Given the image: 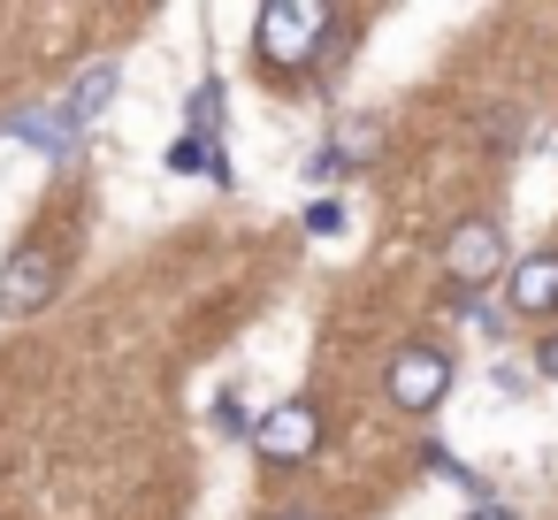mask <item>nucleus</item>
<instances>
[{
    "mask_svg": "<svg viewBox=\"0 0 558 520\" xmlns=\"http://www.w3.org/2000/svg\"><path fill=\"white\" fill-rule=\"evenodd\" d=\"M329 32H337V9H329V0H268L253 47H260L268 70H306Z\"/></svg>",
    "mask_w": 558,
    "mask_h": 520,
    "instance_id": "nucleus-1",
    "label": "nucleus"
},
{
    "mask_svg": "<svg viewBox=\"0 0 558 520\" xmlns=\"http://www.w3.org/2000/svg\"><path fill=\"white\" fill-rule=\"evenodd\" d=\"M383 390H390V406H398V413L428 421V413L451 398V352H436V344H405V352H390Z\"/></svg>",
    "mask_w": 558,
    "mask_h": 520,
    "instance_id": "nucleus-2",
    "label": "nucleus"
},
{
    "mask_svg": "<svg viewBox=\"0 0 558 520\" xmlns=\"http://www.w3.org/2000/svg\"><path fill=\"white\" fill-rule=\"evenodd\" d=\"M444 276H451V291H489V283L505 276V230H497L489 215L451 222V238H444Z\"/></svg>",
    "mask_w": 558,
    "mask_h": 520,
    "instance_id": "nucleus-3",
    "label": "nucleus"
},
{
    "mask_svg": "<svg viewBox=\"0 0 558 520\" xmlns=\"http://www.w3.org/2000/svg\"><path fill=\"white\" fill-rule=\"evenodd\" d=\"M253 451H260L268 467H299V459H314V451H322V413H314L306 398H283L276 413L253 421Z\"/></svg>",
    "mask_w": 558,
    "mask_h": 520,
    "instance_id": "nucleus-4",
    "label": "nucleus"
},
{
    "mask_svg": "<svg viewBox=\"0 0 558 520\" xmlns=\"http://www.w3.org/2000/svg\"><path fill=\"white\" fill-rule=\"evenodd\" d=\"M54 283H62V261L47 253V245H16L9 261H0V314H39L47 299H54Z\"/></svg>",
    "mask_w": 558,
    "mask_h": 520,
    "instance_id": "nucleus-5",
    "label": "nucleus"
},
{
    "mask_svg": "<svg viewBox=\"0 0 558 520\" xmlns=\"http://www.w3.org/2000/svg\"><path fill=\"white\" fill-rule=\"evenodd\" d=\"M505 291H512V314H558V253H527V261H512V276H505Z\"/></svg>",
    "mask_w": 558,
    "mask_h": 520,
    "instance_id": "nucleus-6",
    "label": "nucleus"
},
{
    "mask_svg": "<svg viewBox=\"0 0 558 520\" xmlns=\"http://www.w3.org/2000/svg\"><path fill=\"white\" fill-rule=\"evenodd\" d=\"M108 100H116V62H93V70L70 85V100L54 108V123L77 138V131H93V123H100V108H108Z\"/></svg>",
    "mask_w": 558,
    "mask_h": 520,
    "instance_id": "nucleus-7",
    "label": "nucleus"
},
{
    "mask_svg": "<svg viewBox=\"0 0 558 520\" xmlns=\"http://www.w3.org/2000/svg\"><path fill=\"white\" fill-rule=\"evenodd\" d=\"M329 154H337V169H344V161H375V154H383V123H375V116H344L337 138H329Z\"/></svg>",
    "mask_w": 558,
    "mask_h": 520,
    "instance_id": "nucleus-8",
    "label": "nucleus"
},
{
    "mask_svg": "<svg viewBox=\"0 0 558 520\" xmlns=\"http://www.w3.org/2000/svg\"><path fill=\"white\" fill-rule=\"evenodd\" d=\"M222 131V85H199L192 93V138H215Z\"/></svg>",
    "mask_w": 558,
    "mask_h": 520,
    "instance_id": "nucleus-9",
    "label": "nucleus"
},
{
    "mask_svg": "<svg viewBox=\"0 0 558 520\" xmlns=\"http://www.w3.org/2000/svg\"><path fill=\"white\" fill-rule=\"evenodd\" d=\"M215 421H222L230 436H253V413H245V398H238V390H222V406H215Z\"/></svg>",
    "mask_w": 558,
    "mask_h": 520,
    "instance_id": "nucleus-10",
    "label": "nucleus"
},
{
    "mask_svg": "<svg viewBox=\"0 0 558 520\" xmlns=\"http://www.w3.org/2000/svg\"><path fill=\"white\" fill-rule=\"evenodd\" d=\"M337 222H344V207H337V199H322V207H314V215H306V230H314V238H329V230H337Z\"/></svg>",
    "mask_w": 558,
    "mask_h": 520,
    "instance_id": "nucleus-11",
    "label": "nucleus"
},
{
    "mask_svg": "<svg viewBox=\"0 0 558 520\" xmlns=\"http://www.w3.org/2000/svg\"><path fill=\"white\" fill-rule=\"evenodd\" d=\"M535 367H543V375L558 383V337H543V352H535Z\"/></svg>",
    "mask_w": 558,
    "mask_h": 520,
    "instance_id": "nucleus-12",
    "label": "nucleus"
},
{
    "mask_svg": "<svg viewBox=\"0 0 558 520\" xmlns=\"http://www.w3.org/2000/svg\"><path fill=\"white\" fill-rule=\"evenodd\" d=\"M466 520H520V512H505V505H474Z\"/></svg>",
    "mask_w": 558,
    "mask_h": 520,
    "instance_id": "nucleus-13",
    "label": "nucleus"
},
{
    "mask_svg": "<svg viewBox=\"0 0 558 520\" xmlns=\"http://www.w3.org/2000/svg\"><path fill=\"white\" fill-rule=\"evenodd\" d=\"M283 520H322V512H283Z\"/></svg>",
    "mask_w": 558,
    "mask_h": 520,
    "instance_id": "nucleus-14",
    "label": "nucleus"
}]
</instances>
